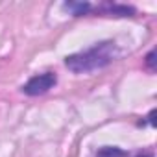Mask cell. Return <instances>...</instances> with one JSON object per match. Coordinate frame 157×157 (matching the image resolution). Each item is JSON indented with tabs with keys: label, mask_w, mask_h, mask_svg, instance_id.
Instances as JSON below:
<instances>
[{
	"label": "cell",
	"mask_w": 157,
	"mask_h": 157,
	"mask_svg": "<svg viewBox=\"0 0 157 157\" xmlns=\"http://www.w3.org/2000/svg\"><path fill=\"white\" fill-rule=\"evenodd\" d=\"M65 8L70 10L76 17H80V15H85L93 10V6L89 2H65Z\"/></svg>",
	"instance_id": "cell-3"
},
{
	"label": "cell",
	"mask_w": 157,
	"mask_h": 157,
	"mask_svg": "<svg viewBox=\"0 0 157 157\" xmlns=\"http://www.w3.org/2000/svg\"><path fill=\"white\" fill-rule=\"evenodd\" d=\"M117 54H118L117 44L113 41H104V43H98V44L83 50V52L67 56L65 65L74 74H87V72H94V70H100V68L111 65L115 61Z\"/></svg>",
	"instance_id": "cell-1"
},
{
	"label": "cell",
	"mask_w": 157,
	"mask_h": 157,
	"mask_svg": "<svg viewBox=\"0 0 157 157\" xmlns=\"http://www.w3.org/2000/svg\"><path fill=\"white\" fill-rule=\"evenodd\" d=\"M56 83H57V76L54 72H43V74H37V76L30 78L28 83L22 87V91L28 96H39V94L48 93Z\"/></svg>",
	"instance_id": "cell-2"
},
{
	"label": "cell",
	"mask_w": 157,
	"mask_h": 157,
	"mask_svg": "<svg viewBox=\"0 0 157 157\" xmlns=\"http://www.w3.org/2000/svg\"><path fill=\"white\" fill-rule=\"evenodd\" d=\"M96 157H128V153L117 146H104L98 150Z\"/></svg>",
	"instance_id": "cell-4"
},
{
	"label": "cell",
	"mask_w": 157,
	"mask_h": 157,
	"mask_svg": "<svg viewBox=\"0 0 157 157\" xmlns=\"http://www.w3.org/2000/svg\"><path fill=\"white\" fill-rule=\"evenodd\" d=\"M153 57H155V52H150V54H148V57H146V63H148V67H150L151 70L155 68V65H153Z\"/></svg>",
	"instance_id": "cell-5"
},
{
	"label": "cell",
	"mask_w": 157,
	"mask_h": 157,
	"mask_svg": "<svg viewBox=\"0 0 157 157\" xmlns=\"http://www.w3.org/2000/svg\"><path fill=\"white\" fill-rule=\"evenodd\" d=\"M139 157H153L151 153H146V155H139Z\"/></svg>",
	"instance_id": "cell-6"
}]
</instances>
